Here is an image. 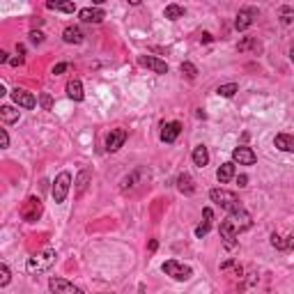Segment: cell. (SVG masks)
<instances>
[{
    "mask_svg": "<svg viewBox=\"0 0 294 294\" xmlns=\"http://www.w3.org/2000/svg\"><path fill=\"white\" fill-rule=\"evenodd\" d=\"M209 198H212V202H216V205H221L226 212H235V209H239L241 207V202H239V198L232 191H226V188H214L212 193H209Z\"/></svg>",
    "mask_w": 294,
    "mask_h": 294,
    "instance_id": "1",
    "label": "cell"
},
{
    "mask_svg": "<svg viewBox=\"0 0 294 294\" xmlns=\"http://www.w3.org/2000/svg\"><path fill=\"white\" fill-rule=\"evenodd\" d=\"M56 262V250H44V253H39V255L30 257L28 260V271L30 274H42V271H49Z\"/></svg>",
    "mask_w": 294,
    "mask_h": 294,
    "instance_id": "2",
    "label": "cell"
},
{
    "mask_svg": "<svg viewBox=\"0 0 294 294\" xmlns=\"http://www.w3.org/2000/svg\"><path fill=\"white\" fill-rule=\"evenodd\" d=\"M42 212H44L42 200H39L37 195H30V198L23 202V207H21V219L28 221V223H35V221H39Z\"/></svg>",
    "mask_w": 294,
    "mask_h": 294,
    "instance_id": "3",
    "label": "cell"
},
{
    "mask_svg": "<svg viewBox=\"0 0 294 294\" xmlns=\"http://www.w3.org/2000/svg\"><path fill=\"white\" fill-rule=\"evenodd\" d=\"M163 274L166 276H170L173 281H188L191 278V267H186V264H181V262H177V260H168V262H163Z\"/></svg>",
    "mask_w": 294,
    "mask_h": 294,
    "instance_id": "4",
    "label": "cell"
},
{
    "mask_svg": "<svg viewBox=\"0 0 294 294\" xmlns=\"http://www.w3.org/2000/svg\"><path fill=\"white\" fill-rule=\"evenodd\" d=\"M69 188H71V175L64 170V173H60V175L56 177V181H53V191H51L53 200H56V202H64V200H67Z\"/></svg>",
    "mask_w": 294,
    "mask_h": 294,
    "instance_id": "5",
    "label": "cell"
},
{
    "mask_svg": "<svg viewBox=\"0 0 294 294\" xmlns=\"http://www.w3.org/2000/svg\"><path fill=\"white\" fill-rule=\"evenodd\" d=\"M237 237H239V230H237V226L232 223L230 216H228L226 221H221V239H223L226 248H235V246H237Z\"/></svg>",
    "mask_w": 294,
    "mask_h": 294,
    "instance_id": "6",
    "label": "cell"
},
{
    "mask_svg": "<svg viewBox=\"0 0 294 294\" xmlns=\"http://www.w3.org/2000/svg\"><path fill=\"white\" fill-rule=\"evenodd\" d=\"M49 288H51V292H56V294H81L83 292L81 288H76L74 283L64 281V278H56V276L49 281Z\"/></svg>",
    "mask_w": 294,
    "mask_h": 294,
    "instance_id": "7",
    "label": "cell"
},
{
    "mask_svg": "<svg viewBox=\"0 0 294 294\" xmlns=\"http://www.w3.org/2000/svg\"><path fill=\"white\" fill-rule=\"evenodd\" d=\"M138 64L152 69L154 74H168V64L163 62V60H159V58H154V56H138Z\"/></svg>",
    "mask_w": 294,
    "mask_h": 294,
    "instance_id": "8",
    "label": "cell"
},
{
    "mask_svg": "<svg viewBox=\"0 0 294 294\" xmlns=\"http://www.w3.org/2000/svg\"><path fill=\"white\" fill-rule=\"evenodd\" d=\"M232 161L239 163V166H253V163L257 161L255 152L250 150V147H235V152H232Z\"/></svg>",
    "mask_w": 294,
    "mask_h": 294,
    "instance_id": "9",
    "label": "cell"
},
{
    "mask_svg": "<svg viewBox=\"0 0 294 294\" xmlns=\"http://www.w3.org/2000/svg\"><path fill=\"white\" fill-rule=\"evenodd\" d=\"M126 140V131L124 129H111V133L106 136V150L108 152H118Z\"/></svg>",
    "mask_w": 294,
    "mask_h": 294,
    "instance_id": "10",
    "label": "cell"
},
{
    "mask_svg": "<svg viewBox=\"0 0 294 294\" xmlns=\"http://www.w3.org/2000/svg\"><path fill=\"white\" fill-rule=\"evenodd\" d=\"M78 19H81L83 23H101V21L106 19V12L99 9V7H85V9L78 12Z\"/></svg>",
    "mask_w": 294,
    "mask_h": 294,
    "instance_id": "11",
    "label": "cell"
},
{
    "mask_svg": "<svg viewBox=\"0 0 294 294\" xmlns=\"http://www.w3.org/2000/svg\"><path fill=\"white\" fill-rule=\"evenodd\" d=\"M12 99H14V104H16V106H21V108H35V104H37V99L32 97V92H28V90H21V88L12 90Z\"/></svg>",
    "mask_w": 294,
    "mask_h": 294,
    "instance_id": "12",
    "label": "cell"
},
{
    "mask_svg": "<svg viewBox=\"0 0 294 294\" xmlns=\"http://www.w3.org/2000/svg\"><path fill=\"white\" fill-rule=\"evenodd\" d=\"M179 133H181L179 122H168V124H163V129H161V140L163 143H175Z\"/></svg>",
    "mask_w": 294,
    "mask_h": 294,
    "instance_id": "13",
    "label": "cell"
},
{
    "mask_svg": "<svg viewBox=\"0 0 294 294\" xmlns=\"http://www.w3.org/2000/svg\"><path fill=\"white\" fill-rule=\"evenodd\" d=\"M255 14H257L255 9H241V12L237 14V19H235V28H237V30H248Z\"/></svg>",
    "mask_w": 294,
    "mask_h": 294,
    "instance_id": "14",
    "label": "cell"
},
{
    "mask_svg": "<svg viewBox=\"0 0 294 294\" xmlns=\"http://www.w3.org/2000/svg\"><path fill=\"white\" fill-rule=\"evenodd\" d=\"M274 145L281 152H292L294 154V136L292 133H278V136L274 138Z\"/></svg>",
    "mask_w": 294,
    "mask_h": 294,
    "instance_id": "15",
    "label": "cell"
},
{
    "mask_svg": "<svg viewBox=\"0 0 294 294\" xmlns=\"http://www.w3.org/2000/svg\"><path fill=\"white\" fill-rule=\"evenodd\" d=\"M46 7H49V9H56V12H64V14L76 12V5L71 0H46Z\"/></svg>",
    "mask_w": 294,
    "mask_h": 294,
    "instance_id": "16",
    "label": "cell"
},
{
    "mask_svg": "<svg viewBox=\"0 0 294 294\" xmlns=\"http://www.w3.org/2000/svg\"><path fill=\"white\" fill-rule=\"evenodd\" d=\"M177 188H179L184 195H193V193H195V181H193V177L186 175V173H184V175H179V177H177Z\"/></svg>",
    "mask_w": 294,
    "mask_h": 294,
    "instance_id": "17",
    "label": "cell"
},
{
    "mask_svg": "<svg viewBox=\"0 0 294 294\" xmlns=\"http://www.w3.org/2000/svg\"><path fill=\"white\" fill-rule=\"evenodd\" d=\"M62 39L67 42V44H81V42H83L81 28H76V25H69V28H64Z\"/></svg>",
    "mask_w": 294,
    "mask_h": 294,
    "instance_id": "18",
    "label": "cell"
},
{
    "mask_svg": "<svg viewBox=\"0 0 294 294\" xmlns=\"http://www.w3.org/2000/svg\"><path fill=\"white\" fill-rule=\"evenodd\" d=\"M67 97L74 101H83V85L78 78H71V81L67 83Z\"/></svg>",
    "mask_w": 294,
    "mask_h": 294,
    "instance_id": "19",
    "label": "cell"
},
{
    "mask_svg": "<svg viewBox=\"0 0 294 294\" xmlns=\"http://www.w3.org/2000/svg\"><path fill=\"white\" fill-rule=\"evenodd\" d=\"M232 177H235V163H221V168L216 170V179L221 184H228Z\"/></svg>",
    "mask_w": 294,
    "mask_h": 294,
    "instance_id": "20",
    "label": "cell"
},
{
    "mask_svg": "<svg viewBox=\"0 0 294 294\" xmlns=\"http://www.w3.org/2000/svg\"><path fill=\"white\" fill-rule=\"evenodd\" d=\"M193 163L198 166V168H205L207 163H209V152H207L205 145H198L193 150Z\"/></svg>",
    "mask_w": 294,
    "mask_h": 294,
    "instance_id": "21",
    "label": "cell"
},
{
    "mask_svg": "<svg viewBox=\"0 0 294 294\" xmlns=\"http://www.w3.org/2000/svg\"><path fill=\"white\" fill-rule=\"evenodd\" d=\"M0 119L5 124H14V122H19V111L12 106H2L0 108Z\"/></svg>",
    "mask_w": 294,
    "mask_h": 294,
    "instance_id": "22",
    "label": "cell"
},
{
    "mask_svg": "<svg viewBox=\"0 0 294 294\" xmlns=\"http://www.w3.org/2000/svg\"><path fill=\"white\" fill-rule=\"evenodd\" d=\"M88 181H90V170H81L78 179H76V195H83V191L88 188Z\"/></svg>",
    "mask_w": 294,
    "mask_h": 294,
    "instance_id": "23",
    "label": "cell"
},
{
    "mask_svg": "<svg viewBox=\"0 0 294 294\" xmlns=\"http://www.w3.org/2000/svg\"><path fill=\"white\" fill-rule=\"evenodd\" d=\"M163 16H166L168 21L181 19V16H184V7H179V5H168V7H166V12H163Z\"/></svg>",
    "mask_w": 294,
    "mask_h": 294,
    "instance_id": "24",
    "label": "cell"
},
{
    "mask_svg": "<svg viewBox=\"0 0 294 294\" xmlns=\"http://www.w3.org/2000/svg\"><path fill=\"white\" fill-rule=\"evenodd\" d=\"M237 92H239L237 83H226V85H219V90H216V94H219V97H235Z\"/></svg>",
    "mask_w": 294,
    "mask_h": 294,
    "instance_id": "25",
    "label": "cell"
},
{
    "mask_svg": "<svg viewBox=\"0 0 294 294\" xmlns=\"http://www.w3.org/2000/svg\"><path fill=\"white\" fill-rule=\"evenodd\" d=\"M181 74L186 76V78H191V81H193L195 76H198V67H195L193 62H181Z\"/></svg>",
    "mask_w": 294,
    "mask_h": 294,
    "instance_id": "26",
    "label": "cell"
},
{
    "mask_svg": "<svg viewBox=\"0 0 294 294\" xmlns=\"http://www.w3.org/2000/svg\"><path fill=\"white\" fill-rule=\"evenodd\" d=\"M271 246L278 250H288V241L283 237H278V235H271Z\"/></svg>",
    "mask_w": 294,
    "mask_h": 294,
    "instance_id": "27",
    "label": "cell"
},
{
    "mask_svg": "<svg viewBox=\"0 0 294 294\" xmlns=\"http://www.w3.org/2000/svg\"><path fill=\"white\" fill-rule=\"evenodd\" d=\"M7 283H9V267L0 264V288H5Z\"/></svg>",
    "mask_w": 294,
    "mask_h": 294,
    "instance_id": "28",
    "label": "cell"
},
{
    "mask_svg": "<svg viewBox=\"0 0 294 294\" xmlns=\"http://www.w3.org/2000/svg\"><path fill=\"white\" fill-rule=\"evenodd\" d=\"M209 228H212V223H209V221H205V223H200V226L195 228V237L198 239H202L207 235V232H209Z\"/></svg>",
    "mask_w": 294,
    "mask_h": 294,
    "instance_id": "29",
    "label": "cell"
},
{
    "mask_svg": "<svg viewBox=\"0 0 294 294\" xmlns=\"http://www.w3.org/2000/svg\"><path fill=\"white\" fill-rule=\"evenodd\" d=\"M39 104H42V108H44V111H51V108H53V99H51V94H42V97H39Z\"/></svg>",
    "mask_w": 294,
    "mask_h": 294,
    "instance_id": "30",
    "label": "cell"
},
{
    "mask_svg": "<svg viewBox=\"0 0 294 294\" xmlns=\"http://www.w3.org/2000/svg\"><path fill=\"white\" fill-rule=\"evenodd\" d=\"M30 42H32V44H42V42H44V32L30 30Z\"/></svg>",
    "mask_w": 294,
    "mask_h": 294,
    "instance_id": "31",
    "label": "cell"
},
{
    "mask_svg": "<svg viewBox=\"0 0 294 294\" xmlns=\"http://www.w3.org/2000/svg\"><path fill=\"white\" fill-rule=\"evenodd\" d=\"M0 147H9V136H7V129H0Z\"/></svg>",
    "mask_w": 294,
    "mask_h": 294,
    "instance_id": "32",
    "label": "cell"
},
{
    "mask_svg": "<svg viewBox=\"0 0 294 294\" xmlns=\"http://www.w3.org/2000/svg\"><path fill=\"white\" fill-rule=\"evenodd\" d=\"M67 69H69V64L67 62H60V64H56V67H53V74H64V71H67Z\"/></svg>",
    "mask_w": 294,
    "mask_h": 294,
    "instance_id": "33",
    "label": "cell"
},
{
    "mask_svg": "<svg viewBox=\"0 0 294 294\" xmlns=\"http://www.w3.org/2000/svg\"><path fill=\"white\" fill-rule=\"evenodd\" d=\"M253 44H255V42H253V39H250V37H246L244 42L239 44V51H246V49H248V46H253Z\"/></svg>",
    "mask_w": 294,
    "mask_h": 294,
    "instance_id": "34",
    "label": "cell"
},
{
    "mask_svg": "<svg viewBox=\"0 0 294 294\" xmlns=\"http://www.w3.org/2000/svg\"><path fill=\"white\" fill-rule=\"evenodd\" d=\"M292 19H294V14L290 12V9H285V12H283V23H292Z\"/></svg>",
    "mask_w": 294,
    "mask_h": 294,
    "instance_id": "35",
    "label": "cell"
},
{
    "mask_svg": "<svg viewBox=\"0 0 294 294\" xmlns=\"http://www.w3.org/2000/svg\"><path fill=\"white\" fill-rule=\"evenodd\" d=\"M212 35H209V32H202V35H200V42H205V44H209V42H212Z\"/></svg>",
    "mask_w": 294,
    "mask_h": 294,
    "instance_id": "36",
    "label": "cell"
},
{
    "mask_svg": "<svg viewBox=\"0 0 294 294\" xmlns=\"http://www.w3.org/2000/svg\"><path fill=\"white\" fill-rule=\"evenodd\" d=\"M237 184H239V186H246V184H248V177H246V175H239V177H237Z\"/></svg>",
    "mask_w": 294,
    "mask_h": 294,
    "instance_id": "37",
    "label": "cell"
},
{
    "mask_svg": "<svg viewBox=\"0 0 294 294\" xmlns=\"http://www.w3.org/2000/svg\"><path fill=\"white\" fill-rule=\"evenodd\" d=\"M9 62H12L14 67H21V64H23V58H21V56H19V58H12Z\"/></svg>",
    "mask_w": 294,
    "mask_h": 294,
    "instance_id": "38",
    "label": "cell"
},
{
    "mask_svg": "<svg viewBox=\"0 0 294 294\" xmlns=\"http://www.w3.org/2000/svg\"><path fill=\"white\" fill-rule=\"evenodd\" d=\"M202 214H205V219L209 221V223H212V219H214V212H212V209L207 207V209H205V212H202Z\"/></svg>",
    "mask_w": 294,
    "mask_h": 294,
    "instance_id": "39",
    "label": "cell"
},
{
    "mask_svg": "<svg viewBox=\"0 0 294 294\" xmlns=\"http://www.w3.org/2000/svg\"><path fill=\"white\" fill-rule=\"evenodd\" d=\"M5 62H9V56H7L5 51H0V64H5Z\"/></svg>",
    "mask_w": 294,
    "mask_h": 294,
    "instance_id": "40",
    "label": "cell"
},
{
    "mask_svg": "<svg viewBox=\"0 0 294 294\" xmlns=\"http://www.w3.org/2000/svg\"><path fill=\"white\" fill-rule=\"evenodd\" d=\"M157 246H159V241H157V239H152V241H150V250H157Z\"/></svg>",
    "mask_w": 294,
    "mask_h": 294,
    "instance_id": "41",
    "label": "cell"
},
{
    "mask_svg": "<svg viewBox=\"0 0 294 294\" xmlns=\"http://www.w3.org/2000/svg\"><path fill=\"white\" fill-rule=\"evenodd\" d=\"M143 0H129V5H140Z\"/></svg>",
    "mask_w": 294,
    "mask_h": 294,
    "instance_id": "42",
    "label": "cell"
},
{
    "mask_svg": "<svg viewBox=\"0 0 294 294\" xmlns=\"http://www.w3.org/2000/svg\"><path fill=\"white\" fill-rule=\"evenodd\" d=\"M94 5H104V2H106V0H92Z\"/></svg>",
    "mask_w": 294,
    "mask_h": 294,
    "instance_id": "43",
    "label": "cell"
},
{
    "mask_svg": "<svg viewBox=\"0 0 294 294\" xmlns=\"http://www.w3.org/2000/svg\"><path fill=\"white\" fill-rule=\"evenodd\" d=\"M290 58H292V62H294V46H292V51H290Z\"/></svg>",
    "mask_w": 294,
    "mask_h": 294,
    "instance_id": "44",
    "label": "cell"
}]
</instances>
